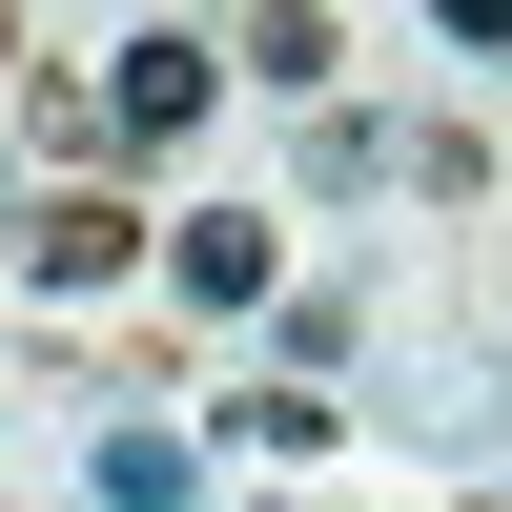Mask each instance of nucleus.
Segmentation results:
<instances>
[{"label":"nucleus","instance_id":"nucleus-4","mask_svg":"<svg viewBox=\"0 0 512 512\" xmlns=\"http://www.w3.org/2000/svg\"><path fill=\"white\" fill-rule=\"evenodd\" d=\"M246 82H287V103H328V21H308V0H267V21H246Z\"/></svg>","mask_w":512,"mask_h":512},{"label":"nucleus","instance_id":"nucleus-5","mask_svg":"<svg viewBox=\"0 0 512 512\" xmlns=\"http://www.w3.org/2000/svg\"><path fill=\"white\" fill-rule=\"evenodd\" d=\"M82 492H103V512H164V492H185V451H164V431H103V451H82Z\"/></svg>","mask_w":512,"mask_h":512},{"label":"nucleus","instance_id":"nucleus-1","mask_svg":"<svg viewBox=\"0 0 512 512\" xmlns=\"http://www.w3.org/2000/svg\"><path fill=\"white\" fill-rule=\"evenodd\" d=\"M205 103H226V41H185V21H164V41H123V62H103V144H185Z\"/></svg>","mask_w":512,"mask_h":512},{"label":"nucleus","instance_id":"nucleus-2","mask_svg":"<svg viewBox=\"0 0 512 512\" xmlns=\"http://www.w3.org/2000/svg\"><path fill=\"white\" fill-rule=\"evenodd\" d=\"M21 267H41V287H123V267H144V205H103V185H62V205L21 226Z\"/></svg>","mask_w":512,"mask_h":512},{"label":"nucleus","instance_id":"nucleus-3","mask_svg":"<svg viewBox=\"0 0 512 512\" xmlns=\"http://www.w3.org/2000/svg\"><path fill=\"white\" fill-rule=\"evenodd\" d=\"M164 287H185V308H267V226H246V205H226V226H185V246H164Z\"/></svg>","mask_w":512,"mask_h":512},{"label":"nucleus","instance_id":"nucleus-6","mask_svg":"<svg viewBox=\"0 0 512 512\" xmlns=\"http://www.w3.org/2000/svg\"><path fill=\"white\" fill-rule=\"evenodd\" d=\"M431 21H451V41H512V0H431Z\"/></svg>","mask_w":512,"mask_h":512}]
</instances>
